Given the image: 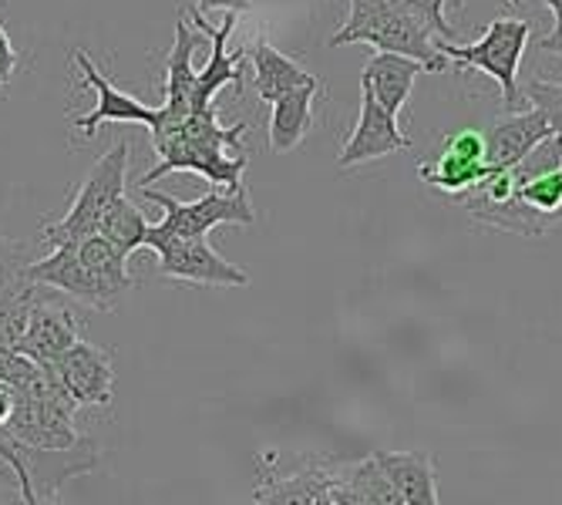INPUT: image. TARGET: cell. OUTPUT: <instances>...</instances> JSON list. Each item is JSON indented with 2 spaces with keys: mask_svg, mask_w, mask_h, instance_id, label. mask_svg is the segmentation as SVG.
Returning <instances> with one entry per match:
<instances>
[{
  "mask_svg": "<svg viewBox=\"0 0 562 505\" xmlns=\"http://www.w3.org/2000/svg\"><path fill=\"white\" fill-rule=\"evenodd\" d=\"M199 47V27L186 24V18L176 21V41L166 61V91L162 101H172V105H192L195 98V68H192V55Z\"/></svg>",
  "mask_w": 562,
  "mask_h": 505,
  "instance_id": "cell-22",
  "label": "cell"
},
{
  "mask_svg": "<svg viewBox=\"0 0 562 505\" xmlns=\"http://www.w3.org/2000/svg\"><path fill=\"white\" fill-rule=\"evenodd\" d=\"M142 195L166 210V220L156 226H162L166 233H176V236H210V229H216V226H252L257 223V210H252L243 182L220 186L192 202H179L169 192H159L151 186H142Z\"/></svg>",
  "mask_w": 562,
  "mask_h": 505,
  "instance_id": "cell-5",
  "label": "cell"
},
{
  "mask_svg": "<svg viewBox=\"0 0 562 505\" xmlns=\"http://www.w3.org/2000/svg\"><path fill=\"white\" fill-rule=\"evenodd\" d=\"M546 4H549L555 24H552V31H549L546 37L536 41V47H539V50H552V55L562 58V0H546Z\"/></svg>",
  "mask_w": 562,
  "mask_h": 505,
  "instance_id": "cell-29",
  "label": "cell"
},
{
  "mask_svg": "<svg viewBox=\"0 0 562 505\" xmlns=\"http://www.w3.org/2000/svg\"><path fill=\"white\" fill-rule=\"evenodd\" d=\"M458 206H462L472 220L495 226L502 233H519V236H542L549 233L559 220L542 216L536 210H529L522 195H519V179H516V166L508 169H492L462 195H454Z\"/></svg>",
  "mask_w": 562,
  "mask_h": 505,
  "instance_id": "cell-6",
  "label": "cell"
},
{
  "mask_svg": "<svg viewBox=\"0 0 562 505\" xmlns=\"http://www.w3.org/2000/svg\"><path fill=\"white\" fill-rule=\"evenodd\" d=\"M508 4L519 8V0H508ZM445 8H448V11H458V8H462V0H445Z\"/></svg>",
  "mask_w": 562,
  "mask_h": 505,
  "instance_id": "cell-31",
  "label": "cell"
},
{
  "mask_svg": "<svg viewBox=\"0 0 562 505\" xmlns=\"http://www.w3.org/2000/svg\"><path fill=\"white\" fill-rule=\"evenodd\" d=\"M485 172H488V162L469 159V156H458V152L445 148L441 156H438V162H431V166L425 162V166L418 169V179L428 182V186H435V189H441V192H448V195H462V192L472 189Z\"/></svg>",
  "mask_w": 562,
  "mask_h": 505,
  "instance_id": "cell-24",
  "label": "cell"
},
{
  "mask_svg": "<svg viewBox=\"0 0 562 505\" xmlns=\"http://www.w3.org/2000/svg\"><path fill=\"white\" fill-rule=\"evenodd\" d=\"M412 148V135H404L397 119L374 98L368 85H361V115H357L353 132L344 138V148L337 156L340 169H357L364 162H378L394 152Z\"/></svg>",
  "mask_w": 562,
  "mask_h": 505,
  "instance_id": "cell-10",
  "label": "cell"
},
{
  "mask_svg": "<svg viewBox=\"0 0 562 505\" xmlns=\"http://www.w3.org/2000/svg\"><path fill=\"white\" fill-rule=\"evenodd\" d=\"M347 4L350 14L330 37V47L371 44L374 50H397V55L418 58L428 75L448 68V58L438 50L431 27L397 0H347Z\"/></svg>",
  "mask_w": 562,
  "mask_h": 505,
  "instance_id": "cell-2",
  "label": "cell"
},
{
  "mask_svg": "<svg viewBox=\"0 0 562 505\" xmlns=\"http://www.w3.org/2000/svg\"><path fill=\"white\" fill-rule=\"evenodd\" d=\"M418 75H428V68L418 58L397 55V50H378L361 71V85H368L381 105L397 119L407 109V101H412Z\"/></svg>",
  "mask_w": 562,
  "mask_h": 505,
  "instance_id": "cell-16",
  "label": "cell"
},
{
  "mask_svg": "<svg viewBox=\"0 0 562 505\" xmlns=\"http://www.w3.org/2000/svg\"><path fill=\"white\" fill-rule=\"evenodd\" d=\"M125 182H128V145L119 142L112 152H105L91 176L81 182L71 210L58 220L44 226V243L47 246H61V243H81L88 236L98 233L105 213L115 206V199L125 195Z\"/></svg>",
  "mask_w": 562,
  "mask_h": 505,
  "instance_id": "cell-4",
  "label": "cell"
},
{
  "mask_svg": "<svg viewBox=\"0 0 562 505\" xmlns=\"http://www.w3.org/2000/svg\"><path fill=\"white\" fill-rule=\"evenodd\" d=\"M263 479L252 489V502H273V505H337L340 495V465H300L290 472H280L277 454L270 451L260 459Z\"/></svg>",
  "mask_w": 562,
  "mask_h": 505,
  "instance_id": "cell-8",
  "label": "cell"
},
{
  "mask_svg": "<svg viewBox=\"0 0 562 505\" xmlns=\"http://www.w3.org/2000/svg\"><path fill=\"white\" fill-rule=\"evenodd\" d=\"M75 340H78V317L71 314L68 303L37 293L31 303L24 337L18 340L14 350L27 354L31 361L50 371V364H55Z\"/></svg>",
  "mask_w": 562,
  "mask_h": 505,
  "instance_id": "cell-13",
  "label": "cell"
},
{
  "mask_svg": "<svg viewBox=\"0 0 562 505\" xmlns=\"http://www.w3.org/2000/svg\"><path fill=\"white\" fill-rule=\"evenodd\" d=\"M552 135L549 119L539 109H522V112H508V119L495 122L485 132V162L492 169H508L519 166L529 152Z\"/></svg>",
  "mask_w": 562,
  "mask_h": 505,
  "instance_id": "cell-15",
  "label": "cell"
},
{
  "mask_svg": "<svg viewBox=\"0 0 562 505\" xmlns=\"http://www.w3.org/2000/svg\"><path fill=\"white\" fill-rule=\"evenodd\" d=\"M27 267L31 260L24 257V246L0 236V364L24 337L31 303L41 293V283L31 280Z\"/></svg>",
  "mask_w": 562,
  "mask_h": 505,
  "instance_id": "cell-9",
  "label": "cell"
},
{
  "mask_svg": "<svg viewBox=\"0 0 562 505\" xmlns=\"http://www.w3.org/2000/svg\"><path fill=\"white\" fill-rule=\"evenodd\" d=\"M78 252H81V260L91 267V273L101 280V287L109 290V296L115 303H122L128 296V290H132V273H128V257H125V252L112 239L101 236V233L81 239Z\"/></svg>",
  "mask_w": 562,
  "mask_h": 505,
  "instance_id": "cell-23",
  "label": "cell"
},
{
  "mask_svg": "<svg viewBox=\"0 0 562 505\" xmlns=\"http://www.w3.org/2000/svg\"><path fill=\"white\" fill-rule=\"evenodd\" d=\"M397 4H404L418 21H425V24L431 27L435 37H445V41L454 37V27H451L448 18H445V11H448V8H445V0H397Z\"/></svg>",
  "mask_w": 562,
  "mask_h": 505,
  "instance_id": "cell-27",
  "label": "cell"
},
{
  "mask_svg": "<svg viewBox=\"0 0 562 505\" xmlns=\"http://www.w3.org/2000/svg\"><path fill=\"white\" fill-rule=\"evenodd\" d=\"M522 94H526V101H529L532 109H539L549 119L552 132L562 135V81L529 78L526 88H522Z\"/></svg>",
  "mask_w": 562,
  "mask_h": 505,
  "instance_id": "cell-26",
  "label": "cell"
},
{
  "mask_svg": "<svg viewBox=\"0 0 562 505\" xmlns=\"http://www.w3.org/2000/svg\"><path fill=\"white\" fill-rule=\"evenodd\" d=\"M71 61H75V68H81L85 81H88V85L94 88V94H98V105H94L88 115H78V119H75V125L81 128L85 138H91V135L98 132V125H105V122H138V125H145V128L156 125L159 109H148V105H142L138 98H132V94H125L122 88H115V81L101 75V71L94 68V61L85 55V50H75Z\"/></svg>",
  "mask_w": 562,
  "mask_h": 505,
  "instance_id": "cell-14",
  "label": "cell"
},
{
  "mask_svg": "<svg viewBox=\"0 0 562 505\" xmlns=\"http://www.w3.org/2000/svg\"><path fill=\"white\" fill-rule=\"evenodd\" d=\"M321 78L311 85H300L286 91L283 98L273 101V115H270V148L273 152H293L314 128V98L321 91Z\"/></svg>",
  "mask_w": 562,
  "mask_h": 505,
  "instance_id": "cell-18",
  "label": "cell"
},
{
  "mask_svg": "<svg viewBox=\"0 0 562 505\" xmlns=\"http://www.w3.org/2000/svg\"><path fill=\"white\" fill-rule=\"evenodd\" d=\"M14 71H18V50H14V44H11L8 27L0 24V88H8V85H11Z\"/></svg>",
  "mask_w": 562,
  "mask_h": 505,
  "instance_id": "cell-28",
  "label": "cell"
},
{
  "mask_svg": "<svg viewBox=\"0 0 562 505\" xmlns=\"http://www.w3.org/2000/svg\"><path fill=\"white\" fill-rule=\"evenodd\" d=\"M192 24L202 34L213 37V55H210L206 68L195 75V98H192V109H206V105H213V98H216L220 88H226V85H239L243 88V71H239V61L243 58L239 55H229V50H226V41H229V34L236 27V11H229L220 27L206 24V14L195 11L192 14Z\"/></svg>",
  "mask_w": 562,
  "mask_h": 505,
  "instance_id": "cell-17",
  "label": "cell"
},
{
  "mask_svg": "<svg viewBox=\"0 0 562 505\" xmlns=\"http://www.w3.org/2000/svg\"><path fill=\"white\" fill-rule=\"evenodd\" d=\"M145 246L159 257V277L182 280L195 287H246L249 273L233 267L213 249L206 236H176L162 226H151Z\"/></svg>",
  "mask_w": 562,
  "mask_h": 505,
  "instance_id": "cell-7",
  "label": "cell"
},
{
  "mask_svg": "<svg viewBox=\"0 0 562 505\" xmlns=\"http://www.w3.org/2000/svg\"><path fill=\"white\" fill-rule=\"evenodd\" d=\"M195 11L210 14V11H249L252 0H195Z\"/></svg>",
  "mask_w": 562,
  "mask_h": 505,
  "instance_id": "cell-30",
  "label": "cell"
},
{
  "mask_svg": "<svg viewBox=\"0 0 562 505\" xmlns=\"http://www.w3.org/2000/svg\"><path fill=\"white\" fill-rule=\"evenodd\" d=\"M249 65H252V71H257V94L267 101V105H273L277 98H283L286 91H293L300 85L317 81V75L303 71L290 55L277 50L267 37L249 44Z\"/></svg>",
  "mask_w": 562,
  "mask_h": 505,
  "instance_id": "cell-20",
  "label": "cell"
},
{
  "mask_svg": "<svg viewBox=\"0 0 562 505\" xmlns=\"http://www.w3.org/2000/svg\"><path fill=\"white\" fill-rule=\"evenodd\" d=\"M387 479L394 482L404 505H438V482L435 462L425 451H378Z\"/></svg>",
  "mask_w": 562,
  "mask_h": 505,
  "instance_id": "cell-19",
  "label": "cell"
},
{
  "mask_svg": "<svg viewBox=\"0 0 562 505\" xmlns=\"http://www.w3.org/2000/svg\"><path fill=\"white\" fill-rule=\"evenodd\" d=\"M438 50L454 65L458 71H485L502 88V105L505 112H522L529 101L519 88V65L522 50L529 44V24L526 21H508L498 18L485 27V34L472 44H451L445 37H435Z\"/></svg>",
  "mask_w": 562,
  "mask_h": 505,
  "instance_id": "cell-3",
  "label": "cell"
},
{
  "mask_svg": "<svg viewBox=\"0 0 562 505\" xmlns=\"http://www.w3.org/2000/svg\"><path fill=\"white\" fill-rule=\"evenodd\" d=\"M31 280L50 290H61L65 296L85 303L91 311H115L119 303L109 296V290L101 287V280L91 273V267L81 260L78 243H61V246H50L47 257L31 260L27 267Z\"/></svg>",
  "mask_w": 562,
  "mask_h": 505,
  "instance_id": "cell-12",
  "label": "cell"
},
{
  "mask_svg": "<svg viewBox=\"0 0 562 505\" xmlns=\"http://www.w3.org/2000/svg\"><path fill=\"white\" fill-rule=\"evenodd\" d=\"M148 229H151V223L145 220V213L135 206L128 195L115 199V206L105 213V220H101V226H98V233L105 239H112L125 252V257H132L135 249L145 246Z\"/></svg>",
  "mask_w": 562,
  "mask_h": 505,
  "instance_id": "cell-25",
  "label": "cell"
},
{
  "mask_svg": "<svg viewBox=\"0 0 562 505\" xmlns=\"http://www.w3.org/2000/svg\"><path fill=\"white\" fill-rule=\"evenodd\" d=\"M337 505H404L394 482L387 479L378 454L353 465H340V495Z\"/></svg>",
  "mask_w": 562,
  "mask_h": 505,
  "instance_id": "cell-21",
  "label": "cell"
},
{
  "mask_svg": "<svg viewBox=\"0 0 562 505\" xmlns=\"http://www.w3.org/2000/svg\"><path fill=\"white\" fill-rule=\"evenodd\" d=\"M151 132V145H156L159 166L148 169L142 176V186H151L156 179L169 172H195L202 179H210L216 186H239L246 156H229L233 148H239V138L246 135V122L223 128L216 122V109H192V105H172L162 101L159 119Z\"/></svg>",
  "mask_w": 562,
  "mask_h": 505,
  "instance_id": "cell-1",
  "label": "cell"
},
{
  "mask_svg": "<svg viewBox=\"0 0 562 505\" xmlns=\"http://www.w3.org/2000/svg\"><path fill=\"white\" fill-rule=\"evenodd\" d=\"M50 374L75 397L78 408H109L115 394V374L109 350L88 340H75L61 358L50 364Z\"/></svg>",
  "mask_w": 562,
  "mask_h": 505,
  "instance_id": "cell-11",
  "label": "cell"
}]
</instances>
